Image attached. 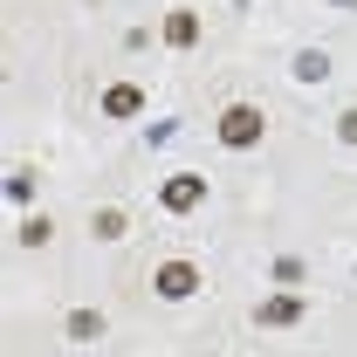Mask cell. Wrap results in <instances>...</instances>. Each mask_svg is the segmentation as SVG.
<instances>
[{"label": "cell", "mask_w": 357, "mask_h": 357, "mask_svg": "<svg viewBox=\"0 0 357 357\" xmlns=\"http://www.w3.org/2000/svg\"><path fill=\"white\" fill-rule=\"evenodd\" d=\"M69 337H76V344L103 337V316H96V310H76V316H69Z\"/></svg>", "instance_id": "obj_7"}, {"label": "cell", "mask_w": 357, "mask_h": 357, "mask_svg": "<svg viewBox=\"0 0 357 357\" xmlns=\"http://www.w3.org/2000/svg\"><path fill=\"white\" fill-rule=\"evenodd\" d=\"M220 144H234V151L261 144V110H255V103H227L220 110Z\"/></svg>", "instance_id": "obj_1"}, {"label": "cell", "mask_w": 357, "mask_h": 357, "mask_svg": "<svg viewBox=\"0 0 357 357\" xmlns=\"http://www.w3.org/2000/svg\"><path fill=\"white\" fill-rule=\"evenodd\" d=\"M199 199H206V178L199 172H172L165 185H158V206H165V213H192Z\"/></svg>", "instance_id": "obj_2"}, {"label": "cell", "mask_w": 357, "mask_h": 357, "mask_svg": "<svg viewBox=\"0 0 357 357\" xmlns=\"http://www.w3.org/2000/svg\"><path fill=\"white\" fill-rule=\"evenodd\" d=\"M337 137H344V144H357V110H344V117H337Z\"/></svg>", "instance_id": "obj_10"}, {"label": "cell", "mask_w": 357, "mask_h": 357, "mask_svg": "<svg viewBox=\"0 0 357 357\" xmlns=\"http://www.w3.org/2000/svg\"><path fill=\"white\" fill-rule=\"evenodd\" d=\"M165 42H172V48L199 42V14H192V7H172V14H165Z\"/></svg>", "instance_id": "obj_5"}, {"label": "cell", "mask_w": 357, "mask_h": 357, "mask_svg": "<svg viewBox=\"0 0 357 357\" xmlns=\"http://www.w3.org/2000/svg\"><path fill=\"white\" fill-rule=\"evenodd\" d=\"M296 76H303V83H323V76H330V62H323L316 48H303V55H296Z\"/></svg>", "instance_id": "obj_8"}, {"label": "cell", "mask_w": 357, "mask_h": 357, "mask_svg": "<svg viewBox=\"0 0 357 357\" xmlns=\"http://www.w3.org/2000/svg\"><path fill=\"white\" fill-rule=\"evenodd\" d=\"M151 289H158L165 303H185V296L199 289V268H192V261H165L158 275H151Z\"/></svg>", "instance_id": "obj_3"}, {"label": "cell", "mask_w": 357, "mask_h": 357, "mask_svg": "<svg viewBox=\"0 0 357 357\" xmlns=\"http://www.w3.org/2000/svg\"><path fill=\"white\" fill-rule=\"evenodd\" d=\"M144 110V89L137 83H110L103 89V117H137Z\"/></svg>", "instance_id": "obj_4"}, {"label": "cell", "mask_w": 357, "mask_h": 357, "mask_svg": "<svg viewBox=\"0 0 357 357\" xmlns=\"http://www.w3.org/2000/svg\"><path fill=\"white\" fill-rule=\"evenodd\" d=\"M89 227H96V241H117V234H124V213H117V206H103Z\"/></svg>", "instance_id": "obj_9"}, {"label": "cell", "mask_w": 357, "mask_h": 357, "mask_svg": "<svg viewBox=\"0 0 357 357\" xmlns=\"http://www.w3.org/2000/svg\"><path fill=\"white\" fill-rule=\"evenodd\" d=\"M255 316H261V323H296V316H303V303H296V296H268Z\"/></svg>", "instance_id": "obj_6"}]
</instances>
